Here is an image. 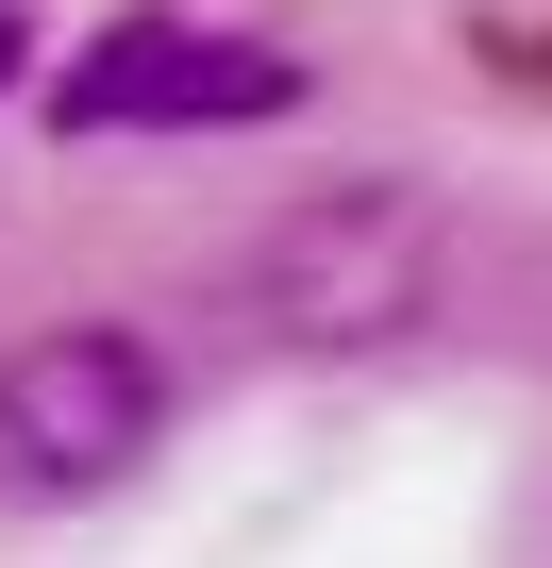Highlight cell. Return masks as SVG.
<instances>
[{"label": "cell", "instance_id": "obj_1", "mask_svg": "<svg viewBox=\"0 0 552 568\" xmlns=\"http://www.w3.org/2000/svg\"><path fill=\"white\" fill-rule=\"evenodd\" d=\"M419 284H435V201L419 184H319V201H285V217L234 251L218 302L268 352H369V335L419 318Z\"/></svg>", "mask_w": 552, "mask_h": 568}, {"label": "cell", "instance_id": "obj_2", "mask_svg": "<svg viewBox=\"0 0 552 568\" xmlns=\"http://www.w3.org/2000/svg\"><path fill=\"white\" fill-rule=\"evenodd\" d=\"M151 435H168L151 335L68 318V335H34V352H0V485H18V501H101V485L151 468Z\"/></svg>", "mask_w": 552, "mask_h": 568}, {"label": "cell", "instance_id": "obj_3", "mask_svg": "<svg viewBox=\"0 0 552 568\" xmlns=\"http://www.w3.org/2000/svg\"><path fill=\"white\" fill-rule=\"evenodd\" d=\"M51 118L68 134H234V118H302V68L218 18H101L51 68Z\"/></svg>", "mask_w": 552, "mask_h": 568}, {"label": "cell", "instance_id": "obj_4", "mask_svg": "<svg viewBox=\"0 0 552 568\" xmlns=\"http://www.w3.org/2000/svg\"><path fill=\"white\" fill-rule=\"evenodd\" d=\"M0 84H34V0H0Z\"/></svg>", "mask_w": 552, "mask_h": 568}]
</instances>
